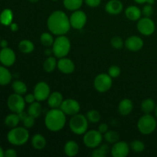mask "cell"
<instances>
[{
	"instance_id": "db71d44e",
	"label": "cell",
	"mask_w": 157,
	"mask_h": 157,
	"mask_svg": "<svg viewBox=\"0 0 157 157\" xmlns=\"http://www.w3.org/2000/svg\"><path fill=\"white\" fill-rule=\"evenodd\" d=\"M155 114H156V116L157 117V105L156 106V108H155Z\"/></svg>"
},
{
	"instance_id": "3957f363",
	"label": "cell",
	"mask_w": 157,
	"mask_h": 157,
	"mask_svg": "<svg viewBox=\"0 0 157 157\" xmlns=\"http://www.w3.org/2000/svg\"><path fill=\"white\" fill-rule=\"evenodd\" d=\"M71 41L65 35H58L52 44L53 54L56 58H64L69 54L71 50Z\"/></svg>"
},
{
	"instance_id": "816d5d0a",
	"label": "cell",
	"mask_w": 157,
	"mask_h": 157,
	"mask_svg": "<svg viewBox=\"0 0 157 157\" xmlns=\"http://www.w3.org/2000/svg\"><path fill=\"white\" fill-rule=\"evenodd\" d=\"M155 2V0H147V4H150V5H153Z\"/></svg>"
},
{
	"instance_id": "4fadbf2b",
	"label": "cell",
	"mask_w": 157,
	"mask_h": 157,
	"mask_svg": "<svg viewBox=\"0 0 157 157\" xmlns=\"http://www.w3.org/2000/svg\"><path fill=\"white\" fill-rule=\"evenodd\" d=\"M33 94L37 101H44L47 100L51 94L50 87L44 81H40L35 86Z\"/></svg>"
},
{
	"instance_id": "e575fe53",
	"label": "cell",
	"mask_w": 157,
	"mask_h": 157,
	"mask_svg": "<svg viewBox=\"0 0 157 157\" xmlns=\"http://www.w3.org/2000/svg\"><path fill=\"white\" fill-rule=\"evenodd\" d=\"M104 139L109 144H115L120 140V134L114 130H108L104 133Z\"/></svg>"
},
{
	"instance_id": "2e32d148",
	"label": "cell",
	"mask_w": 157,
	"mask_h": 157,
	"mask_svg": "<svg viewBox=\"0 0 157 157\" xmlns=\"http://www.w3.org/2000/svg\"><path fill=\"white\" fill-rule=\"evenodd\" d=\"M57 67L61 73L65 74V75H70L73 73L75 69V63L70 58H67L66 57L59 58Z\"/></svg>"
},
{
	"instance_id": "8d00e7d4",
	"label": "cell",
	"mask_w": 157,
	"mask_h": 157,
	"mask_svg": "<svg viewBox=\"0 0 157 157\" xmlns=\"http://www.w3.org/2000/svg\"><path fill=\"white\" fill-rule=\"evenodd\" d=\"M130 148L135 153H142L145 150V144H144V143L143 141L139 140H133L130 144Z\"/></svg>"
},
{
	"instance_id": "83f0119b",
	"label": "cell",
	"mask_w": 157,
	"mask_h": 157,
	"mask_svg": "<svg viewBox=\"0 0 157 157\" xmlns=\"http://www.w3.org/2000/svg\"><path fill=\"white\" fill-rule=\"evenodd\" d=\"M41 110L42 109H41V105L39 101H37V102L35 101L29 105V108H28V113L33 117L38 118L41 115Z\"/></svg>"
},
{
	"instance_id": "f6af8a7d",
	"label": "cell",
	"mask_w": 157,
	"mask_h": 157,
	"mask_svg": "<svg viewBox=\"0 0 157 157\" xmlns=\"http://www.w3.org/2000/svg\"><path fill=\"white\" fill-rule=\"evenodd\" d=\"M98 130H99L100 133H101L102 134H104L105 133H107L109 130L108 125L105 123H103V124H100L99 127H98Z\"/></svg>"
},
{
	"instance_id": "f1b7e54d",
	"label": "cell",
	"mask_w": 157,
	"mask_h": 157,
	"mask_svg": "<svg viewBox=\"0 0 157 157\" xmlns=\"http://www.w3.org/2000/svg\"><path fill=\"white\" fill-rule=\"evenodd\" d=\"M110 152V147L107 144H101L94 148L92 152L91 156L93 157H106Z\"/></svg>"
},
{
	"instance_id": "30bf717a",
	"label": "cell",
	"mask_w": 157,
	"mask_h": 157,
	"mask_svg": "<svg viewBox=\"0 0 157 157\" xmlns=\"http://www.w3.org/2000/svg\"><path fill=\"white\" fill-rule=\"evenodd\" d=\"M136 27L140 33L145 36H150L153 35L156 29L154 21L150 17H144L140 18L138 20Z\"/></svg>"
},
{
	"instance_id": "5b68a950",
	"label": "cell",
	"mask_w": 157,
	"mask_h": 157,
	"mask_svg": "<svg viewBox=\"0 0 157 157\" xmlns=\"http://www.w3.org/2000/svg\"><path fill=\"white\" fill-rule=\"evenodd\" d=\"M88 122V120L84 115L78 113L71 118L69 121V127L75 134L83 135L87 132Z\"/></svg>"
},
{
	"instance_id": "e0dca14e",
	"label": "cell",
	"mask_w": 157,
	"mask_h": 157,
	"mask_svg": "<svg viewBox=\"0 0 157 157\" xmlns=\"http://www.w3.org/2000/svg\"><path fill=\"white\" fill-rule=\"evenodd\" d=\"M125 47L132 52H138L144 47V41L139 36H130L125 41Z\"/></svg>"
},
{
	"instance_id": "5bb4252c",
	"label": "cell",
	"mask_w": 157,
	"mask_h": 157,
	"mask_svg": "<svg viewBox=\"0 0 157 157\" xmlns=\"http://www.w3.org/2000/svg\"><path fill=\"white\" fill-rule=\"evenodd\" d=\"M16 60V55L15 52L9 48H2L0 51V62L6 67H10L13 65Z\"/></svg>"
},
{
	"instance_id": "9f6ffc18",
	"label": "cell",
	"mask_w": 157,
	"mask_h": 157,
	"mask_svg": "<svg viewBox=\"0 0 157 157\" xmlns=\"http://www.w3.org/2000/svg\"><path fill=\"white\" fill-rule=\"evenodd\" d=\"M0 41H1V38H0Z\"/></svg>"
},
{
	"instance_id": "ffe728a7",
	"label": "cell",
	"mask_w": 157,
	"mask_h": 157,
	"mask_svg": "<svg viewBox=\"0 0 157 157\" xmlns=\"http://www.w3.org/2000/svg\"><path fill=\"white\" fill-rule=\"evenodd\" d=\"M63 96L60 92L55 91L49 95L48 104L51 108H60L63 102Z\"/></svg>"
},
{
	"instance_id": "d6986e66",
	"label": "cell",
	"mask_w": 157,
	"mask_h": 157,
	"mask_svg": "<svg viewBox=\"0 0 157 157\" xmlns=\"http://www.w3.org/2000/svg\"><path fill=\"white\" fill-rule=\"evenodd\" d=\"M133 109V101L128 98L122 100L118 105V111L122 116H127L132 112Z\"/></svg>"
},
{
	"instance_id": "74e56055",
	"label": "cell",
	"mask_w": 157,
	"mask_h": 157,
	"mask_svg": "<svg viewBox=\"0 0 157 157\" xmlns=\"http://www.w3.org/2000/svg\"><path fill=\"white\" fill-rule=\"evenodd\" d=\"M121 73V67H118L117 65H112L109 67L108 69V75L111 77L112 78H116L120 76Z\"/></svg>"
},
{
	"instance_id": "52a82bcc",
	"label": "cell",
	"mask_w": 157,
	"mask_h": 157,
	"mask_svg": "<svg viewBox=\"0 0 157 157\" xmlns=\"http://www.w3.org/2000/svg\"><path fill=\"white\" fill-rule=\"evenodd\" d=\"M103 140V134L100 133L99 130H91L87 131L84 134L83 143L87 147L94 149L100 146Z\"/></svg>"
},
{
	"instance_id": "681fc988",
	"label": "cell",
	"mask_w": 157,
	"mask_h": 157,
	"mask_svg": "<svg viewBox=\"0 0 157 157\" xmlns=\"http://www.w3.org/2000/svg\"><path fill=\"white\" fill-rule=\"evenodd\" d=\"M134 1L139 4H144V3H147V0H134Z\"/></svg>"
},
{
	"instance_id": "f546056e",
	"label": "cell",
	"mask_w": 157,
	"mask_h": 157,
	"mask_svg": "<svg viewBox=\"0 0 157 157\" xmlns=\"http://www.w3.org/2000/svg\"><path fill=\"white\" fill-rule=\"evenodd\" d=\"M83 0H63V4L65 9L69 11L78 10L83 5Z\"/></svg>"
},
{
	"instance_id": "1f68e13d",
	"label": "cell",
	"mask_w": 157,
	"mask_h": 157,
	"mask_svg": "<svg viewBox=\"0 0 157 157\" xmlns=\"http://www.w3.org/2000/svg\"><path fill=\"white\" fill-rule=\"evenodd\" d=\"M12 90H13V91L15 93L21 95L26 94V92L28 90V87L25 83L21 81H18V80L13 81V83L12 84Z\"/></svg>"
},
{
	"instance_id": "d6a6232c",
	"label": "cell",
	"mask_w": 157,
	"mask_h": 157,
	"mask_svg": "<svg viewBox=\"0 0 157 157\" xmlns=\"http://www.w3.org/2000/svg\"><path fill=\"white\" fill-rule=\"evenodd\" d=\"M57 65H58V61H56V58H55V57L49 56L48 58L44 61V64H43V67H44V70L46 72L51 73V72L55 71Z\"/></svg>"
},
{
	"instance_id": "6da1fadb",
	"label": "cell",
	"mask_w": 157,
	"mask_h": 157,
	"mask_svg": "<svg viewBox=\"0 0 157 157\" xmlns=\"http://www.w3.org/2000/svg\"><path fill=\"white\" fill-rule=\"evenodd\" d=\"M47 26L51 33L57 35H64L71 29L70 19L62 11L57 10L49 15L47 21Z\"/></svg>"
},
{
	"instance_id": "ac0fdd59",
	"label": "cell",
	"mask_w": 157,
	"mask_h": 157,
	"mask_svg": "<svg viewBox=\"0 0 157 157\" xmlns=\"http://www.w3.org/2000/svg\"><path fill=\"white\" fill-rule=\"evenodd\" d=\"M124 9V5L120 0H110L105 6V10L110 15H118Z\"/></svg>"
},
{
	"instance_id": "8992f818",
	"label": "cell",
	"mask_w": 157,
	"mask_h": 157,
	"mask_svg": "<svg viewBox=\"0 0 157 157\" xmlns=\"http://www.w3.org/2000/svg\"><path fill=\"white\" fill-rule=\"evenodd\" d=\"M156 119L150 113H145L140 118L137 122L138 130L144 135H149L153 133L156 130Z\"/></svg>"
},
{
	"instance_id": "ee69618b",
	"label": "cell",
	"mask_w": 157,
	"mask_h": 157,
	"mask_svg": "<svg viewBox=\"0 0 157 157\" xmlns=\"http://www.w3.org/2000/svg\"><path fill=\"white\" fill-rule=\"evenodd\" d=\"M25 101L27 104H32V103L36 101V99H35V97L34 95V94H28L25 95Z\"/></svg>"
},
{
	"instance_id": "7dc6e473",
	"label": "cell",
	"mask_w": 157,
	"mask_h": 157,
	"mask_svg": "<svg viewBox=\"0 0 157 157\" xmlns=\"http://www.w3.org/2000/svg\"><path fill=\"white\" fill-rule=\"evenodd\" d=\"M9 45V43L6 41V39H3L0 41V46H1L2 48H7Z\"/></svg>"
},
{
	"instance_id": "b9f144b4",
	"label": "cell",
	"mask_w": 157,
	"mask_h": 157,
	"mask_svg": "<svg viewBox=\"0 0 157 157\" xmlns=\"http://www.w3.org/2000/svg\"><path fill=\"white\" fill-rule=\"evenodd\" d=\"M84 2L89 7L91 8L98 7L101 3V0H84Z\"/></svg>"
},
{
	"instance_id": "f35d334b",
	"label": "cell",
	"mask_w": 157,
	"mask_h": 157,
	"mask_svg": "<svg viewBox=\"0 0 157 157\" xmlns=\"http://www.w3.org/2000/svg\"><path fill=\"white\" fill-rule=\"evenodd\" d=\"M111 45L115 49H121L124 46V41L123 39L119 36H115L110 41Z\"/></svg>"
},
{
	"instance_id": "cb8c5ba5",
	"label": "cell",
	"mask_w": 157,
	"mask_h": 157,
	"mask_svg": "<svg viewBox=\"0 0 157 157\" xmlns=\"http://www.w3.org/2000/svg\"><path fill=\"white\" fill-rule=\"evenodd\" d=\"M47 144L45 137L41 134L37 133L35 134L32 138V145L36 150H42L45 147Z\"/></svg>"
},
{
	"instance_id": "44dd1931",
	"label": "cell",
	"mask_w": 157,
	"mask_h": 157,
	"mask_svg": "<svg viewBox=\"0 0 157 157\" xmlns=\"http://www.w3.org/2000/svg\"><path fill=\"white\" fill-rule=\"evenodd\" d=\"M142 11L136 6H130L125 10V15L131 21H138L141 18Z\"/></svg>"
},
{
	"instance_id": "7a4b0ae2",
	"label": "cell",
	"mask_w": 157,
	"mask_h": 157,
	"mask_svg": "<svg viewBox=\"0 0 157 157\" xmlns=\"http://www.w3.org/2000/svg\"><path fill=\"white\" fill-rule=\"evenodd\" d=\"M44 124L50 131H60L66 124V114L60 108H52L46 113Z\"/></svg>"
},
{
	"instance_id": "f907efd6",
	"label": "cell",
	"mask_w": 157,
	"mask_h": 157,
	"mask_svg": "<svg viewBox=\"0 0 157 157\" xmlns=\"http://www.w3.org/2000/svg\"><path fill=\"white\" fill-rule=\"evenodd\" d=\"M4 156V150H2L1 147H0V157Z\"/></svg>"
},
{
	"instance_id": "836d02e7",
	"label": "cell",
	"mask_w": 157,
	"mask_h": 157,
	"mask_svg": "<svg viewBox=\"0 0 157 157\" xmlns=\"http://www.w3.org/2000/svg\"><path fill=\"white\" fill-rule=\"evenodd\" d=\"M54 41H55V39H54L53 35L48 32H44V33L41 34V37H40V41L45 47L49 48L52 46Z\"/></svg>"
},
{
	"instance_id": "d590c367",
	"label": "cell",
	"mask_w": 157,
	"mask_h": 157,
	"mask_svg": "<svg viewBox=\"0 0 157 157\" xmlns=\"http://www.w3.org/2000/svg\"><path fill=\"white\" fill-rule=\"evenodd\" d=\"M86 117L88 120L89 122L92 123V124H96V123L99 122L101 121V116L98 110H90L87 113Z\"/></svg>"
},
{
	"instance_id": "f5cc1de1",
	"label": "cell",
	"mask_w": 157,
	"mask_h": 157,
	"mask_svg": "<svg viewBox=\"0 0 157 157\" xmlns=\"http://www.w3.org/2000/svg\"><path fill=\"white\" fill-rule=\"evenodd\" d=\"M29 1H30L31 2H37L38 0H29Z\"/></svg>"
},
{
	"instance_id": "603a6c76",
	"label": "cell",
	"mask_w": 157,
	"mask_h": 157,
	"mask_svg": "<svg viewBox=\"0 0 157 157\" xmlns=\"http://www.w3.org/2000/svg\"><path fill=\"white\" fill-rule=\"evenodd\" d=\"M13 12L10 9H5L0 14V23L5 26H9L13 21Z\"/></svg>"
},
{
	"instance_id": "11a10c76",
	"label": "cell",
	"mask_w": 157,
	"mask_h": 157,
	"mask_svg": "<svg viewBox=\"0 0 157 157\" xmlns=\"http://www.w3.org/2000/svg\"><path fill=\"white\" fill-rule=\"evenodd\" d=\"M52 1H55V2H56V1H58V0H52Z\"/></svg>"
},
{
	"instance_id": "9a60e30c",
	"label": "cell",
	"mask_w": 157,
	"mask_h": 157,
	"mask_svg": "<svg viewBox=\"0 0 157 157\" xmlns=\"http://www.w3.org/2000/svg\"><path fill=\"white\" fill-rule=\"evenodd\" d=\"M110 151L113 157H126L130 153V147L124 141H117L113 144Z\"/></svg>"
},
{
	"instance_id": "ab89813d",
	"label": "cell",
	"mask_w": 157,
	"mask_h": 157,
	"mask_svg": "<svg viewBox=\"0 0 157 157\" xmlns=\"http://www.w3.org/2000/svg\"><path fill=\"white\" fill-rule=\"evenodd\" d=\"M22 123L23 125H24V127H25V128H32L35 124V118L28 114V116L22 121Z\"/></svg>"
},
{
	"instance_id": "7c38bea8",
	"label": "cell",
	"mask_w": 157,
	"mask_h": 157,
	"mask_svg": "<svg viewBox=\"0 0 157 157\" xmlns=\"http://www.w3.org/2000/svg\"><path fill=\"white\" fill-rule=\"evenodd\" d=\"M60 109L66 115L74 116V115L77 114V113H78L80 112L81 105H80L79 102L78 101H76L75 99H71V98H69V99H66L63 101Z\"/></svg>"
},
{
	"instance_id": "4dcf8cb0",
	"label": "cell",
	"mask_w": 157,
	"mask_h": 157,
	"mask_svg": "<svg viewBox=\"0 0 157 157\" xmlns=\"http://www.w3.org/2000/svg\"><path fill=\"white\" fill-rule=\"evenodd\" d=\"M156 108V104L154 101L150 98L145 99L141 104V110L144 113H151Z\"/></svg>"
},
{
	"instance_id": "7402d4cb",
	"label": "cell",
	"mask_w": 157,
	"mask_h": 157,
	"mask_svg": "<svg viewBox=\"0 0 157 157\" xmlns=\"http://www.w3.org/2000/svg\"><path fill=\"white\" fill-rule=\"evenodd\" d=\"M64 151L67 156H75L79 153V146L75 141H67L64 145Z\"/></svg>"
},
{
	"instance_id": "ba28073f",
	"label": "cell",
	"mask_w": 157,
	"mask_h": 157,
	"mask_svg": "<svg viewBox=\"0 0 157 157\" xmlns=\"http://www.w3.org/2000/svg\"><path fill=\"white\" fill-rule=\"evenodd\" d=\"M113 80L108 74H100L94 81V86L97 91L100 93H105L108 91L112 87Z\"/></svg>"
},
{
	"instance_id": "d4e9b609",
	"label": "cell",
	"mask_w": 157,
	"mask_h": 157,
	"mask_svg": "<svg viewBox=\"0 0 157 157\" xmlns=\"http://www.w3.org/2000/svg\"><path fill=\"white\" fill-rule=\"evenodd\" d=\"M12 74L6 66H0V85L6 86L12 81Z\"/></svg>"
},
{
	"instance_id": "9c48e42d",
	"label": "cell",
	"mask_w": 157,
	"mask_h": 157,
	"mask_svg": "<svg viewBox=\"0 0 157 157\" xmlns=\"http://www.w3.org/2000/svg\"><path fill=\"white\" fill-rule=\"evenodd\" d=\"M25 101L21 94L14 93L8 98L7 106L9 110L15 113L23 111L25 107Z\"/></svg>"
},
{
	"instance_id": "4316f807",
	"label": "cell",
	"mask_w": 157,
	"mask_h": 157,
	"mask_svg": "<svg viewBox=\"0 0 157 157\" xmlns=\"http://www.w3.org/2000/svg\"><path fill=\"white\" fill-rule=\"evenodd\" d=\"M20 118L18 117V113H10V114L7 115L5 118V124L9 128H14V127H17L20 122Z\"/></svg>"
},
{
	"instance_id": "277c9868",
	"label": "cell",
	"mask_w": 157,
	"mask_h": 157,
	"mask_svg": "<svg viewBox=\"0 0 157 157\" xmlns=\"http://www.w3.org/2000/svg\"><path fill=\"white\" fill-rule=\"evenodd\" d=\"M29 133L25 127H15L8 133L7 140L14 146H22L28 142Z\"/></svg>"
},
{
	"instance_id": "7bdbcfd3",
	"label": "cell",
	"mask_w": 157,
	"mask_h": 157,
	"mask_svg": "<svg viewBox=\"0 0 157 157\" xmlns=\"http://www.w3.org/2000/svg\"><path fill=\"white\" fill-rule=\"evenodd\" d=\"M17 156V153L14 149H8L4 151V156L6 157H15Z\"/></svg>"
},
{
	"instance_id": "484cf974",
	"label": "cell",
	"mask_w": 157,
	"mask_h": 157,
	"mask_svg": "<svg viewBox=\"0 0 157 157\" xmlns=\"http://www.w3.org/2000/svg\"><path fill=\"white\" fill-rule=\"evenodd\" d=\"M18 49L24 54H30L35 49V45L30 40L23 39L18 44Z\"/></svg>"
},
{
	"instance_id": "60d3db41",
	"label": "cell",
	"mask_w": 157,
	"mask_h": 157,
	"mask_svg": "<svg viewBox=\"0 0 157 157\" xmlns=\"http://www.w3.org/2000/svg\"><path fill=\"white\" fill-rule=\"evenodd\" d=\"M142 14L145 17H150L153 14V9L152 5L147 4L144 6L142 9Z\"/></svg>"
},
{
	"instance_id": "c3c4849f",
	"label": "cell",
	"mask_w": 157,
	"mask_h": 157,
	"mask_svg": "<svg viewBox=\"0 0 157 157\" xmlns=\"http://www.w3.org/2000/svg\"><path fill=\"white\" fill-rule=\"evenodd\" d=\"M52 54H53V51H52V49H48L47 48L45 50V55H48V56H50Z\"/></svg>"
},
{
	"instance_id": "bcb514c9",
	"label": "cell",
	"mask_w": 157,
	"mask_h": 157,
	"mask_svg": "<svg viewBox=\"0 0 157 157\" xmlns=\"http://www.w3.org/2000/svg\"><path fill=\"white\" fill-rule=\"evenodd\" d=\"M9 26H10V29L12 32H17L18 30V25L16 23L12 22Z\"/></svg>"
},
{
	"instance_id": "8fae6325",
	"label": "cell",
	"mask_w": 157,
	"mask_h": 157,
	"mask_svg": "<svg viewBox=\"0 0 157 157\" xmlns=\"http://www.w3.org/2000/svg\"><path fill=\"white\" fill-rule=\"evenodd\" d=\"M69 19H70L71 26L73 29L80 30V29H83L84 26L86 25L87 15L84 12L78 9V10L74 11L73 13L71 15Z\"/></svg>"
}]
</instances>
